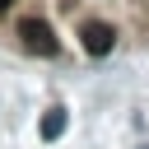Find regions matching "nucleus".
<instances>
[{"label": "nucleus", "mask_w": 149, "mask_h": 149, "mask_svg": "<svg viewBox=\"0 0 149 149\" xmlns=\"http://www.w3.org/2000/svg\"><path fill=\"white\" fill-rule=\"evenodd\" d=\"M9 5H14V0H0V14H5V9H9Z\"/></svg>", "instance_id": "obj_4"}, {"label": "nucleus", "mask_w": 149, "mask_h": 149, "mask_svg": "<svg viewBox=\"0 0 149 149\" xmlns=\"http://www.w3.org/2000/svg\"><path fill=\"white\" fill-rule=\"evenodd\" d=\"M79 37H84V51H88V56H107V51L116 47V28H112V23H84Z\"/></svg>", "instance_id": "obj_2"}, {"label": "nucleus", "mask_w": 149, "mask_h": 149, "mask_svg": "<svg viewBox=\"0 0 149 149\" xmlns=\"http://www.w3.org/2000/svg\"><path fill=\"white\" fill-rule=\"evenodd\" d=\"M19 42L33 56H56V33L47 28V19H19Z\"/></svg>", "instance_id": "obj_1"}, {"label": "nucleus", "mask_w": 149, "mask_h": 149, "mask_svg": "<svg viewBox=\"0 0 149 149\" xmlns=\"http://www.w3.org/2000/svg\"><path fill=\"white\" fill-rule=\"evenodd\" d=\"M65 126H70V112H65V107H47V112H42V121H37V135L51 144V140H61V135H65Z\"/></svg>", "instance_id": "obj_3"}]
</instances>
